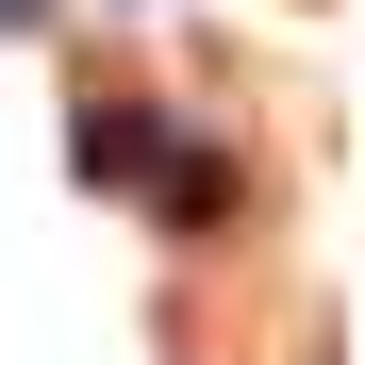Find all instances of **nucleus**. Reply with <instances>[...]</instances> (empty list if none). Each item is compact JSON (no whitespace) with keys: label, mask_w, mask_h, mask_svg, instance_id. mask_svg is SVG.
Wrapping results in <instances>:
<instances>
[{"label":"nucleus","mask_w":365,"mask_h":365,"mask_svg":"<svg viewBox=\"0 0 365 365\" xmlns=\"http://www.w3.org/2000/svg\"><path fill=\"white\" fill-rule=\"evenodd\" d=\"M150 166H166V116L150 100H83L67 116V182H150Z\"/></svg>","instance_id":"nucleus-1"},{"label":"nucleus","mask_w":365,"mask_h":365,"mask_svg":"<svg viewBox=\"0 0 365 365\" xmlns=\"http://www.w3.org/2000/svg\"><path fill=\"white\" fill-rule=\"evenodd\" d=\"M150 200H166V232H216V216H232V166H216V150H166Z\"/></svg>","instance_id":"nucleus-2"}]
</instances>
